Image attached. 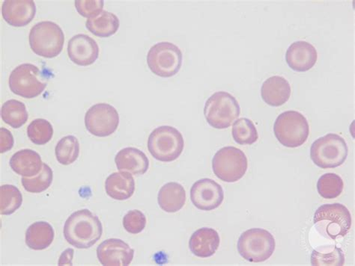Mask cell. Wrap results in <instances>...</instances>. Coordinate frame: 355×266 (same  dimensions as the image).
<instances>
[{
  "label": "cell",
  "instance_id": "1",
  "mask_svg": "<svg viewBox=\"0 0 355 266\" xmlns=\"http://www.w3.org/2000/svg\"><path fill=\"white\" fill-rule=\"evenodd\" d=\"M64 237L78 249H88L103 234V226L98 216L87 209L76 211L64 225Z\"/></svg>",
  "mask_w": 355,
  "mask_h": 266
},
{
  "label": "cell",
  "instance_id": "2",
  "mask_svg": "<svg viewBox=\"0 0 355 266\" xmlns=\"http://www.w3.org/2000/svg\"><path fill=\"white\" fill-rule=\"evenodd\" d=\"M313 221L318 232L334 240L347 236L352 224L348 208L338 203L324 205L318 208Z\"/></svg>",
  "mask_w": 355,
  "mask_h": 266
},
{
  "label": "cell",
  "instance_id": "3",
  "mask_svg": "<svg viewBox=\"0 0 355 266\" xmlns=\"http://www.w3.org/2000/svg\"><path fill=\"white\" fill-rule=\"evenodd\" d=\"M50 76L33 64L25 63L15 68L9 77L12 93L26 99L40 95L48 86Z\"/></svg>",
  "mask_w": 355,
  "mask_h": 266
},
{
  "label": "cell",
  "instance_id": "4",
  "mask_svg": "<svg viewBox=\"0 0 355 266\" xmlns=\"http://www.w3.org/2000/svg\"><path fill=\"white\" fill-rule=\"evenodd\" d=\"M349 148L343 137L329 133L316 140L311 149V158L315 166L323 169L338 168L347 160Z\"/></svg>",
  "mask_w": 355,
  "mask_h": 266
},
{
  "label": "cell",
  "instance_id": "5",
  "mask_svg": "<svg viewBox=\"0 0 355 266\" xmlns=\"http://www.w3.org/2000/svg\"><path fill=\"white\" fill-rule=\"evenodd\" d=\"M184 146L182 133L171 126L156 128L148 140V149L153 157L163 162H171L179 158Z\"/></svg>",
  "mask_w": 355,
  "mask_h": 266
},
{
  "label": "cell",
  "instance_id": "6",
  "mask_svg": "<svg viewBox=\"0 0 355 266\" xmlns=\"http://www.w3.org/2000/svg\"><path fill=\"white\" fill-rule=\"evenodd\" d=\"M240 114L238 100L226 91L214 93L205 102L204 115L216 129H227L236 122Z\"/></svg>",
  "mask_w": 355,
  "mask_h": 266
},
{
  "label": "cell",
  "instance_id": "7",
  "mask_svg": "<svg viewBox=\"0 0 355 266\" xmlns=\"http://www.w3.org/2000/svg\"><path fill=\"white\" fill-rule=\"evenodd\" d=\"M274 133L280 144L286 148L295 149L306 142L310 135V126L302 113L287 111L277 117Z\"/></svg>",
  "mask_w": 355,
  "mask_h": 266
},
{
  "label": "cell",
  "instance_id": "8",
  "mask_svg": "<svg viewBox=\"0 0 355 266\" xmlns=\"http://www.w3.org/2000/svg\"><path fill=\"white\" fill-rule=\"evenodd\" d=\"M29 38L31 48L37 56L53 59L58 57L63 49L64 33L58 24L51 21L36 23Z\"/></svg>",
  "mask_w": 355,
  "mask_h": 266
},
{
  "label": "cell",
  "instance_id": "9",
  "mask_svg": "<svg viewBox=\"0 0 355 266\" xmlns=\"http://www.w3.org/2000/svg\"><path fill=\"white\" fill-rule=\"evenodd\" d=\"M274 236L265 229L253 228L243 233L238 241V251L251 263L268 260L275 251Z\"/></svg>",
  "mask_w": 355,
  "mask_h": 266
},
{
  "label": "cell",
  "instance_id": "10",
  "mask_svg": "<svg viewBox=\"0 0 355 266\" xmlns=\"http://www.w3.org/2000/svg\"><path fill=\"white\" fill-rule=\"evenodd\" d=\"M183 61L182 53L178 46L171 42L155 44L147 55V64L154 75L172 77L180 72Z\"/></svg>",
  "mask_w": 355,
  "mask_h": 266
},
{
  "label": "cell",
  "instance_id": "11",
  "mask_svg": "<svg viewBox=\"0 0 355 266\" xmlns=\"http://www.w3.org/2000/svg\"><path fill=\"white\" fill-rule=\"evenodd\" d=\"M248 168L246 155L235 146H225L214 155L212 169L223 182H236L245 175Z\"/></svg>",
  "mask_w": 355,
  "mask_h": 266
},
{
  "label": "cell",
  "instance_id": "12",
  "mask_svg": "<svg viewBox=\"0 0 355 266\" xmlns=\"http://www.w3.org/2000/svg\"><path fill=\"white\" fill-rule=\"evenodd\" d=\"M119 124L117 110L107 104L92 106L85 115L87 130L93 135L107 137L116 132Z\"/></svg>",
  "mask_w": 355,
  "mask_h": 266
},
{
  "label": "cell",
  "instance_id": "13",
  "mask_svg": "<svg viewBox=\"0 0 355 266\" xmlns=\"http://www.w3.org/2000/svg\"><path fill=\"white\" fill-rule=\"evenodd\" d=\"M191 199L198 209L211 211L222 205L224 192L217 182L204 178L193 183L191 189Z\"/></svg>",
  "mask_w": 355,
  "mask_h": 266
},
{
  "label": "cell",
  "instance_id": "14",
  "mask_svg": "<svg viewBox=\"0 0 355 266\" xmlns=\"http://www.w3.org/2000/svg\"><path fill=\"white\" fill-rule=\"evenodd\" d=\"M135 250L119 238H110L103 242L97 249V256L105 266H128L132 263Z\"/></svg>",
  "mask_w": 355,
  "mask_h": 266
},
{
  "label": "cell",
  "instance_id": "15",
  "mask_svg": "<svg viewBox=\"0 0 355 266\" xmlns=\"http://www.w3.org/2000/svg\"><path fill=\"white\" fill-rule=\"evenodd\" d=\"M68 54L73 63L87 67L94 64L98 59L99 47L91 37L78 34L69 41Z\"/></svg>",
  "mask_w": 355,
  "mask_h": 266
},
{
  "label": "cell",
  "instance_id": "16",
  "mask_svg": "<svg viewBox=\"0 0 355 266\" xmlns=\"http://www.w3.org/2000/svg\"><path fill=\"white\" fill-rule=\"evenodd\" d=\"M317 59L318 53L314 46L304 41L292 44L286 53L288 67L297 72L310 70L315 65Z\"/></svg>",
  "mask_w": 355,
  "mask_h": 266
},
{
  "label": "cell",
  "instance_id": "17",
  "mask_svg": "<svg viewBox=\"0 0 355 266\" xmlns=\"http://www.w3.org/2000/svg\"><path fill=\"white\" fill-rule=\"evenodd\" d=\"M2 14L9 25L22 27L31 23L36 14V6L33 0H6Z\"/></svg>",
  "mask_w": 355,
  "mask_h": 266
},
{
  "label": "cell",
  "instance_id": "18",
  "mask_svg": "<svg viewBox=\"0 0 355 266\" xmlns=\"http://www.w3.org/2000/svg\"><path fill=\"white\" fill-rule=\"evenodd\" d=\"M220 243V236L214 229L202 227L192 234L189 247L198 258H208L216 253Z\"/></svg>",
  "mask_w": 355,
  "mask_h": 266
},
{
  "label": "cell",
  "instance_id": "19",
  "mask_svg": "<svg viewBox=\"0 0 355 266\" xmlns=\"http://www.w3.org/2000/svg\"><path fill=\"white\" fill-rule=\"evenodd\" d=\"M291 86L283 77L274 76L264 82L261 88V98L270 106L285 104L291 96Z\"/></svg>",
  "mask_w": 355,
  "mask_h": 266
},
{
  "label": "cell",
  "instance_id": "20",
  "mask_svg": "<svg viewBox=\"0 0 355 266\" xmlns=\"http://www.w3.org/2000/svg\"><path fill=\"white\" fill-rule=\"evenodd\" d=\"M115 162L120 171L128 172L133 175H144L149 168L146 155L135 148L121 150L116 155Z\"/></svg>",
  "mask_w": 355,
  "mask_h": 266
},
{
  "label": "cell",
  "instance_id": "21",
  "mask_svg": "<svg viewBox=\"0 0 355 266\" xmlns=\"http://www.w3.org/2000/svg\"><path fill=\"white\" fill-rule=\"evenodd\" d=\"M9 163L18 175L32 178L40 173L44 162L38 153L31 149H24L15 153Z\"/></svg>",
  "mask_w": 355,
  "mask_h": 266
},
{
  "label": "cell",
  "instance_id": "22",
  "mask_svg": "<svg viewBox=\"0 0 355 266\" xmlns=\"http://www.w3.org/2000/svg\"><path fill=\"white\" fill-rule=\"evenodd\" d=\"M106 193L116 200L132 198L135 191V181L132 173L121 171L110 174L105 182Z\"/></svg>",
  "mask_w": 355,
  "mask_h": 266
},
{
  "label": "cell",
  "instance_id": "23",
  "mask_svg": "<svg viewBox=\"0 0 355 266\" xmlns=\"http://www.w3.org/2000/svg\"><path fill=\"white\" fill-rule=\"evenodd\" d=\"M157 201L159 206L166 213H177L185 205L186 191L180 183L168 182L159 191Z\"/></svg>",
  "mask_w": 355,
  "mask_h": 266
},
{
  "label": "cell",
  "instance_id": "24",
  "mask_svg": "<svg viewBox=\"0 0 355 266\" xmlns=\"http://www.w3.org/2000/svg\"><path fill=\"white\" fill-rule=\"evenodd\" d=\"M53 227L48 222H38L31 225L26 232V244L31 249L42 251L48 249L54 238Z\"/></svg>",
  "mask_w": 355,
  "mask_h": 266
},
{
  "label": "cell",
  "instance_id": "25",
  "mask_svg": "<svg viewBox=\"0 0 355 266\" xmlns=\"http://www.w3.org/2000/svg\"><path fill=\"white\" fill-rule=\"evenodd\" d=\"M119 25L118 17L107 11H102L96 17L89 18L86 23L87 30L100 38H109L115 35Z\"/></svg>",
  "mask_w": 355,
  "mask_h": 266
},
{
  "label": "cell",
  "instance_id": "26",
  "mask_svg": "<svg viewBox=\"0 0 355 266\" xmlns=\"http://www.w3.org/2000/svg\"><path fill=\"white\" fill-rule=\"evenodd\" d=\"M344 263L343 251L334 245L318 247L311 255L313 266H343Z\"/></svg>",
  "mask_w": 355,
  "mask_h": 266
},
{
  "label": "cell",
  "instance_id": "27",
  "mask_svg": "<svg viewBox=\"0 0 355 266\" xmlns=\"http://www.w3.org/2000/svg\"><path fill=\"white\" fill-rule=\"evenodd\" d=\"M3 122L14 129L24 126L28 120V113L24 104L16 99L6 101L1 108Z\"/></svg>",
  "mask_w": 355,
  "mask_h": 266
},
{
  "label": "cell",
  "instance_id": "28",
  "mask_svg": "<svg viewBox=\"0 0 355 266\" xmlns=\"http://www.w3.org/2000/svg\"><path fill=\"white\" fill-rule=\"evenodd\" d=\"M55 158L63 166H69L79 158L80 143L76 136L67 135L58 142L55 149Z\"/></svg>",
  "mask_w": 355,
  "mask_h": 266
},
{
  "label": "cell",
  "instance_id": "29",
  "mask_svg": "<svg viewBox=\"0 0 355 266\" xmlns=\"http://www.w3.org/2000/svg\"><path fill=\"white\" fill-rule=\"evenodd\" d=\"M23 203V196L19 189L12 185L0 187V213L10 216L19 209Z\"/></svg>",
  "mask_w": 355,
  "mask_h": 266
},
{
  "label": "cell",
  "instance_id": "30",
  "mask_svg": "<svg viewBox=\"0 0 355 266\" xmlns=\"http://www.w3.org/2000/svg\"><path fill=\"white\" fill-rule=\"evenodd\" d=\"M232 137L241 145H251L257 142L259 135L254 122L246 117L238 119L232 127Z\"/></svg>",
  "mask_w": 355,
  "mask_h": 266
},
{
  "label": "cell",
  "instance_id": "31",
  "mask_svg": "<svg viewBox=\"0 0 355 266\" xmlns=\"http://www.w3.org/2000/svg\"><path fill=\"white\" fill-rule=\"evenodd\" d=\"M344 188L343 179L336 173L324 174L317 182V190L324 199H334L339 197Z\"/></svg>",
  "mask_w": 355,
  "mask_h": 266
},
{
  "label": "cell",
  "instance_id": "32",
  "mask_svg": "<svg viewBox=\"0 0 355 266\" xmlns=\"http://www.w3.org/2000/svg\"><path fill=\"white\" fill-rule=\"evenodd\" d=\"M53 171L48 164L43 163L42 169L39 174L32 178H23L21 180L24 189L31 193H41L52 184Z\"/></svg>",
  "mask_w": 355,
  "mask_h": 266
},
{
  "label": "cell",
  "instance_id": "33",
  "mask_svg": "<svg viewBox=\"0 0 355 266\" xmlns=\"http://www.w3.org/2000/svg\"><path fill=\"white\" fill-rule=\"evenodd\" d=\"M53 135V126L45 119H35L27 128L28 137L36 145L49 143L52 140Z\"/></svg>",
  "mask_w": 355,
  "mask_h": 266
},
{
  "label": "cell",
  "instance_id": "34",
  "mask_svg": "<svg viewBox=\"0 0 355 266\" xmlns=\"http://www.w3.org/2000/svg\"><path fill=\"white\" fill-rule=\"evenodd\" d=\"M125 230L132 234L141 233L146 226V217L141 211H129L123 218Z\"/></svg>",
  "mask_w": 355,
  "mask_h": 266
},
{
  "label": "cell",
  "instance_id": "35",
  "mask_svg": "<svg viewBox=\"0 0 355 266\" xmlns=\"http://www.w3.org/2000/svg\"><path fill=\"white\" fill-rule=\"evenodd\" d=\"M105 2L103 0H76L78 12L84 17H95L103 10Z\"/></svg>",
  "mask_w": 355,
  "mask_h": 266
},
{
  "label": "cell",
  "instance_id": "36",
  "mask_svg": "<svg viewBox=\"0 0 355 266\" xmlns=\"http://www.w3.org/2000/svg\"><path fill=\"white\" fill-rule=\"evenodd\" d=\"M14 137L10 131L6 128H0V153L10 151L14 146Z\"/></svg>",
  "mask_w": 355,
  "mask_h": 266
},
{
  "label": "cell",
  "instance_id": "37",
  "mask_svg": "<svg viewBox=\"0 0 355 266\" xmlns=\"http://www.w3.org/2000/svg\"><path fill=\"white\" fill-rule=\"evenodd\" d=\"M73 250L68 249L63 252L60 258H64V260H60L59 265H64L65 264H68L69 265H72V258H73Z\"/></svg>",
  "mask_w": 355,
  "mask_h": 266
}]
</instances>
